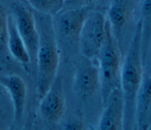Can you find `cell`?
<instances>
[{
	"label": "cell",
	"instance_id": "cell-1",
	"mask_svg": "<svg viewBox=\"0 0 151 130\" xmlns=\"http://www.w3.org/2000/svg\"><path fill=\"white\" fill-rule=\"evenodd\" d=\"M141 22L139 19L120 70V88L124 103V128H132L135 119L137 94L143 81Z\"/></svg>",
	"mask_w": 151,
	"mask_h": 130
},
{
	"label": "cell",
	"instance_id": "cell-2",
	"mask_svg": "<svg viewBox=\"0 0 151 130\" xmlns=\"http://www.w3.org/2000/svg\"><path fill=\"white\" fill-rule=\"evenodd\" d=\"M39 35L37 54V94L41 99L55 78L60 62L58 44L54 30L52 17L33 10Z\"/></svg>",
	"mask_w": 151,
	"mask_h": 130
},
{
	"label": "cell",
	"instance_id": "cell-3",
	"mask_svg": "<svg viewBox=\"0 0 151 130\" xmlns=\"http://www.w3.org/2000/svg\"><path fill=\"white\" fill-rule=\"evenodd\" d=\"M98 58L101 98L105 105L113 91L120 87V49L107 19L105 38Z\"/></svg>",
	"mask_w": 151,
	"mask_h": 130
},
{
	"label": "cell",
	"instance_id": "cell-4",
	"mask_svg": "<svg viewBox=\"0 0 151 130\" xmlns=\"http://www.w3.org/2000/svg\"><path fill=\"white\" fill-rule=\"evenodd\" d=\"M107 18L101 12L90 11L83 25L78 48L83 55L92 59L98 57L106 35Z\"/></svg>",
	"mask_w": 151,
	"mask_h": 130
},
{
	"label": "cell",
	"instance_id": "cell-5",
	"mask_svg": "<svg viewBox=\"0 0 151 130\" xmlns=\"http://www.w3.org/2000/svg\"><path fill=\"white\" fill-rule=\"evenodd\" d=\"M140 0H111L108 10L107 19L118 45L121 46L132 32L134 24L135 13L139 9Z\"/></svg>",
	"mask_w": 151,
	"mask_h": 130
},
{
	"label": "cell",
	"instance_id": "cell-6",
	"mask_svg": "<svg viewBox=\"0 0 151 130\" xmlns=\"http://www.w3.org/2000/svg\"><path fill=\"white\" fill-rule=\"evenodd\" d=\"M91 10L88 8L63 9L52 17L57 42L67 44H77L84 22Z\"/></svg>",
	"mask_w": 151,
	"mask_h": 130
},
{
	"label": "cell",
	"instance_id": "cell-7",
	"mask_svg": "<svg viewBox=\"0 0 151 130\" xmlns=\"http://www.w3.org/2000/svg\"><path fill=\"white\" fill-rule=\"evenodd\" d=\"M11 10L17 29L27 48L31 62H36L39 35L33 11L19 2L13 3Z\"/></svg>",
	"mask_w": 151,
	"mask_h": 130
},
{
	"label": "cell",
	"instance_id": "cell-8",
	"mask_svg": "<svg viewBox=\"0 0 151 130\" xmlns=\"http://www.w3.org/2000/svg\"><path fill=\"white\" fill-rule=\"evenodd\" d=\"M65 109L62 81L57 76L44 96L41 99L40 110L42 117L52 123L58 122Z\"/></svg>",
	"mask_w": 151,
	"mask_h": 130
},
{
	"label": "cell",
	"instance_id": "cell-9",
	"mask_svg": "<svg viewBox=\"0 0 151 130\" xmlns=\"http://www.w3.org/2000/svg\"><path fill=\"white\" fill-rule=\"evenodd\" d=\"M99 122L101 130H119L124 128V103L121 88L114 89L105 105Z\"/></svg>",
	"mask_w": 151,
	"mask_h": 130
},
{
	"label": "cell",
	"instance_id": "cell-10",
	"mask_svg": "<svg viewBox=\"0 0 151 130\" xmlns=\"http://www.w3.org/2000/svg\"><path fill=\"white\" fill-rule=\"evenodd\" d=\"M0 83L8 90L12 100L14 124H19L22 118L27 98L25 83L21 77L17 75L1 77Z\"/></svg>",
	"mask_w": 151,
	"mask_h": 130
},
{
	"label": "cell",
	"instance_id": "cell-11",
	"mask_svg": "<svg viewBox=\"0 0 151 130\" xmlns=\"http://www.w3.org/2000/svg\"><path fill=\"white\" fill-rule=\"evenodd\" d=\"M74 88L83 96L93 95L100 89L99 68L93 65H86L77 72L74 82Z\"/></svg>",
	"mask_w": 151,
	"mask_h": 130
},
{
	"label": "cell",
	"instance_id": "cell-12",
	"mask_svg": "<svg viewBox=\"0 0 151 130\" xmlns=\"http://www.w3.org/2000/svg\"><path fill=\"white\" fill-rule=\"evenodd\" d=\"M150 111L151 77H149L143 79L136 98L135 117L139 128H147L150 122Z\"/></svg>",
	"mask_w": 151,
	"mask_h": 130
},
{
	"label": "cell",
	"instance_id": "cell-13",
	"mask_svg": "<svg viewBox=\"0 0 151 130\" xmlns=\"http://www.w3.org/2000/svg\"><path fill=\"white\" fill-rule=\"evenodd\" d=\"M7 49L11 55L22 64L31 62L27 48L17 29L14 18L11 14L8 16Z\"/></svg>",
	"mask_w": 151,
	"mask_h": 130
},
{
	"label": "cell",
	"instance_id": "cell-14",
	"mask_svg": "<svg viewBox=\"0 0 151 130\" xmlns=\"http://www.w3.org/2000/svg\"><path fill=\"white\" fill-rule=\"evenodd\" d=\"M142 31V51L143 59L151 42V0H140L139 5Z\"/></svg>",
	"mask_w": 151,
	"mask_h": 130
},
{
	"label": "cell",
	"instance_id": "cell-15",
	"mask_svg": "<svg viewBox=\"0 0 151 130\" xmlns=\"http://www.w3.org/2000/svg\"><path fill=\"white\" fill-rule=\"evenodd\" d=\"M32 9L54 17L63 9L64 0H27Z\"/></svg>",
	"mask_w": 151,
	"mask_h": 130
},
{
	"label": "cell",
	"instance_id": "cell-16",
	"mask_svg": "<svg viewBox=\"0 0 151 130\" xmlns=\"http://www.w3.org/2000/svg\"><path fill=\"white\" fill-rule=\"evenodd\" d=\"M8 16L5 8L0 4V51L4 52L7 49Z\"/></svg>",
	"mask_w": 151,
	"mask_h": 130
},
{
	"label": "cell",
	"instance_id": "cell-17",
	"mask_svg": "<svg viewBox=\"0 0 151 130\" xmlns=\"http://www.w3.org/2000/svg\"><path fill=\"white\" fill-rule=\"evenodd\" d=\"M97 0H64L63 9H74L88 8Z\"/></svg>",
	"mask_w": 151,
	"mask_h": 130
},
{
	"label": "cell",
	"instance_id": "cell-18",
	"mask_svg": "<svg viewBox=\"0 0 151 130\" xmlns=\"http://www.w3.org/2000/svg\"><path fill=\"white\" fill-rule=\"evenodd\" d=\"M150 121H151V111H150Z\"/></svg>",
	"mask_w": 151,
	"mask_h": 130
}]
</instances>
